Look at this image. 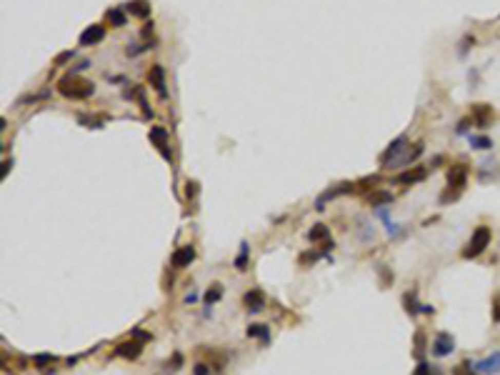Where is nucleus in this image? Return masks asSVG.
<instances>
[{
    "label": "nucleus",
    "instance_id": "1",
    "mask_svg": "<svg viewBox=\"0 0 500 375\" xmlns=\"http://www.w3.org/2000/svg\"><path fill=\"white\" fill-rule=\"evenodd\" d=\"M93 83H88V80H80L78 75H68V78H63L58 83V90L65 98H73V100H80V98H88V95H93Z\"/></svg>",
    "mask_w": 500,
    "mask_h": 375
},
{
    "label": "nucleus",
    "instance_id": "2",
    "mask_svg": "<svg viewBox=\"0 0 500 375\" xmlns=\"http://www.w3.org/2000/svg\"><path fill=\"white\" fill-rule=\"evenodd\" d=\"M488 245H490V228H488V225H480V228H475V233H473L470 243L465 245L463 258H478Z\"/></svg>",
    "mask_w": 500,
    "mask_h": 375
},
{
    "label": "nucleus",
    "instance_id": "3",
    "mask_svg": "<svg viewBox=\"0 0 500 375\" xmlns=\"http://www.w3.org/2000/svg\"><path fill=\"white\" fill-rule=\"evenodd\" d=\"M453 350H455V340H453V335H450V333H438V335H435V343H433V355L445 358V355H450Z\"/></svg>",
    "mask_w": 500,
    "mask_h": 375
},
{
    "label": "nucleus",
    "instance_id": "4",
    "mask_svg": "<svg viewBox=\"0 0 500 375\" xmlns=\"http://www.w3.org/2000/svg\"><path fill=\"white\" fill-rule=\"evenodd\" d=\"M470 120H473L480 130L483 128H488L490 120H493V108H490V105H483V103L473 105V108H470Z\"/></svg>",
    "mask_w": 500,
    "mask_h": 375
},
{
    "label": "nucleus",
    "instance_id": "5",
    "mask_svg": "<svg viewBox=\"0 0 500 375\" xmlns=\"http://www.w3.org/2000/svg\"><path fill=\"white\" fill-rule=\"evenodd\" d=\"M475 370H478V373H485V375L500 373V353H493V355L478 360V363H475Z\"/></svg>",
    "mask_w": 500,
    "mask_h": 375
},
{
    "label": "nucleus",
    "instance_id": "6",
    "mask_svg": "<svg viewBox=\"0 0 500 375\" xmlns=\"http://www.w3.org/2000/svg\"><path fill=\"white\" fill-rule=\"evenodd\" d=\"M465 180H468V168L465 165H453L450 173H448V185L455 188V190H463Z\"/></svg>",
    "mask_w": 500,
    "mask_h": 375
},
{
    "label": "nucleus",
    "instance_id": "7",
    "mask_svg": "<svg viewBox=\"0 0 500 375\" xmlns=\"http://www.w3.org/2000/svg\"><path fill=\"white\" fill-rule=\"evenodd\" d=\"M105 38V28L103 25H90V28H85L83 30V35H80V45H95Z\"/></svg>",
    "mask_w": 500,
    "mask_h": 375
},
{
    "label": "nucleus",
    "instance_id": "8",
    "mask_svg": "<svg viewBox=\"0 0 500 375\" xmlns=\"http://www.w3.org/2000/svg\"><path fill=\"white\" fill-rule=\"evenodd\" d=\"M243 303H245V308H248L250 313H258V310L265 308V295H263V290H248Z\"/></svg>",
    "mask_w": 500,
    "mask_h": 375
},
{
    "label": "nucleus",
    "instance_id": "9",
    "mask_svg": "<svg viewBox=\"0 0 500 375\" xmlns=\"http://www.w3.org/2000/svg\"><path fill=\"white\" fill-rule=\"evenodd\" d=\"M193 260H195V248L185 245L173 255V268H188Z\"/></svg>",
    "mask_w": 500,
    "mask_h": 375
},
{
    "label": "nucleus",
    "instance_id": "10",
    "mask_svg": "<svg viewBox=\"0 0 500 375\" xmlns=\"http://www.w3.org/2000/svg\"><path fill=\"white\" fill-rule=\"evenodd\" d=\"M150 83L155 85L158 95H163V98H165V73H163V68H160V65H153V68H150Z\"/></svg>",
    "mask_w": 500,
    "mask_h": 375
},
{
    "label": "nucleus",
    "instance_id": "11",
    "mask_svg": "<svg viewBox=\"0 0 500 375\" xmlns=\"http://www.w3.org/2000/svg\"><path fill=\"white\" fill-rule=\"evenodd\" d=\"M140 343H123V345H118L116 348V355H120V358H138L140 355Z\"/></svg>",
    "mask_w": 500,
    "mask_h": 375
},
{
    "label": "nucleus",
    "instance_id": "12",
    "mask_svg": "<svg viewBox=\"0 0 500 375\" xmlns=\"http://www.w3.org/2000/svg\"><path fill=\"white\" fill-rule=\"evenodd\" d=\"M165 138H168V133L163 130V128H153V130H150V140H155V143H158V148H160V153H163L165 158H170V153H168V143H165Z\"/></svg>",
    "mask_w": 500,
    "mask_h": 375
},
{
    "label": "nucleus",
    "instance_id": "13",
    "mask_svg": "<svg viewBox=\"0 0 500 375\" xmlns=\"http://www.w3.org/2000/svg\"><path fill=\"white\" fill-rule=\"evenodd\" d=\"M128 10H130L133 15H138V18H145V15L150 13V8H148L145 0H133V3L128 5Z\"/></svg>",
    "mask_w": 500,
    "mask_h": 375
},
{
    "label": "nucleus",
    "instance_id": "14",
    "mask_svg": "<svg viewBox=\"0 0 500 375\" xmlns=\"http://www.w3.org/2000/svg\"><path fill=\"white\" fill-rule=\"evenodd\" d=\"M248 338H260L263 343H268L270 333H268V328H265V325H250V328H248Z\"/></svg>",
    "mask_w": 500,
    "mask_h": 375
},
{
    "label": "nucleus",
    "instance_id": "15",
    "mask_svg": "<svg viewBox=\"0 0 500 375\" xmlns=\"http://www.w3.org/2000/svg\"><path fill=\"white\" fill-rule=\"evenodd\" d=\"M470 145L478 148V150H490L493 148V140L485 138V135H473V138H470Z\"/></svg>",
    "mask_w": 500,
    "mask_h": 375
},
{
    "label": "nucleus",
    "instance_id": "16",
    "mask_svg": "<svg viewBox=\"0 0 500 375\" xmlns=\"http://www.w3.org/2000/svg\"><path fill=\"white\" fill-rule=\"evenodd\" d=\"M423 178H425V170L420 168V170H413V173H403L398 180H400V183H418V180H423Z\"/></svg>",
    "mask_w": 500,
    "mask_h": 375
},
{
    "label": "nucleus",
    "instance_id": "17",
    "mask_svg": "<svg viewBox=\"0 0 500 375\" xmlns=\"http://www.w3.org/2000/svg\"><path fill=\"white\" fill-rule=\"evenodd\" d=\"M245 265H248V243H240V253L235 258V268L238 270H245Z\"/></svg>",
    "mask_w": 500,
    "mask_h": 375
},
{
    "label": "nucleus",
    "instance_id": "18",
    "mask_svg": "<svg viewBox=\"0 0 500 375\" xmlns=\"http://www.w3.org/2000/svg\"><path fill=\"white\" fill-rule=\"evenodd\" d=\"M308 238H310V243H318V240H323V238H328V228L325 225H315L313 230L308 233Z\"/></svg>",
    "mask_w": 500,
    "mask_h": 375
},
{
    "label": "nucleus",
    "instance_id": "19",
    "mask_svg": "<svg viewBox=\"0 0 500 375\" xmlns=\"http://www.w3.org/2000/svg\"><path fill=\"white\" fill-rule=\"evenodd\" d=\"M368 200H370L373 205H383V203H390V200H393V195H390V193H373V195H368Z\"/></svg>",
    "mask_w": 500,
    "mask_h": 375
},
{
    "label": "nucleus",
    "instance_id": "20",
    "mask_svg": "<svg viewBox=\"0 0 500 375\" xmlns=\"http://www.w3.org/2000/svg\"><path fill=\"white\" fill-rule=\"evenodd\" d=\"M33 363H35V368H40V370H45V373H48V368H45V365H48V363H55V358L48 355V353H43V355L33 358Z\"/></svg>",
    "mask_w": 500,
    "mask_h": 375
},
{
    "label": "nucleus",
    "instance_id": "21",
    "mask_svg": "<svg viewBox=\"0 0 500 375\" xmlns=\"http://www.w3.org/2000/svg\"><path fill=\"white\" fill-rule=\"evenodd\" d=\"M220 295H223V288H220V285H213L210 290L205 293V303L213 305V303H218V300H220Z\"/></svg>",
    "mask_w": 500,
    "mask_h": 375
},
{
    "label": "nucleus",
    "instance_id": "22",
    "mask_svg": "<svg viewBox=\"0 0 500 375\" xmlns=\"http://www.w3.org/2000/svg\"><path fill=\"white\" fill-rule=\"evenodd\" d=\"M108 18H110V23H113L116 28H123V25H125V15H123L120 10H116V8L108 10Z\"/></svg>",
    "mask_w": 500,
    "mask_h": 375
},
{
    "label": "nucleus",
    "instance_id": "23",
    "mask_svg": "<svg viewBox=\"0 0 500 375\" xmlns=\"http://www.w3.org/2000/svg\"><path fill=\"white\" fill-rule=\"evenodd\" d=\"M493 320L500 323V295H495V300H493Z\"/></svg>",
    "mask_w": 500,
    "mask_h": 375
},
{
    "label": "nucleus",
    "instance_id": "24",
    "mask_svg": "<svg viewBox=\"0 0 500 375\" xmlns=\"http://www.w3.org/2000/svg\"><path fill=\"white\" fill-rule=\"evenodd\" d=\"M430 373H433V370H430V365H428V363H420V365L415 368V375H430Z\"/></svg>",
    "mask_w": 500,
    "mask_h": 375
},
{
    "label": "nucleus",
    "instance_id": "25",
    "mask_svg": "<svg viewBox=\"0 0 500 375\" xmlns=\"http://www.w3.org/2000/svg\"><path fill=\"white\" fill-rule=\"evenodd\" d=\"M70 58H73V50H68V53H63V55H58V58H55V65H63V63H65V60H70Z\"/></svg>",
    "mask_w": 500,
    "mask_h": 375
},
{
    "label": "nucleus",
    "instance_id": "26",
    "mask_svg": "<svg viewBox=\"0 0 500 375\" xmlns=\"http://www.w3.org/2000/svg\"><path fill=\"white\" fill-rule=\"evenodd\" d=\"M208 365H195V375H208Z\"/></svg>",
    "mask_w": 500,
    "mask_h": 375
},
{
    "label": "nucleus",
    "instance_id": "27",
    "mask_svg": "<svg viewBox=\"0 0 500 375\" xmlns=\"http://www.w3.org/2000/svg\"><path fill=\"white\" fill-rule=\"evenodd\" d=\"M195 300H198V295H195V293H190V295H185V303H195Z\"/></svg>",
    "mask_w": 500,
    "mask_h": 375
}]
</instances>
